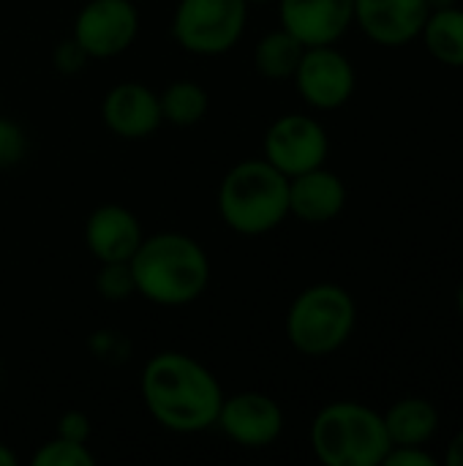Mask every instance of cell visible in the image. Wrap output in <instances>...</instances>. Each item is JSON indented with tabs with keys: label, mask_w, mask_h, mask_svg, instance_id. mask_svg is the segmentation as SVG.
I'll list each match as a JSON object with an SVG mask.
<instances>
[{
	"label": "cell",
	"mask_w": 463,
	"mask_h": 466,
	"mask_svg": "<svg viewBox=\"0 0 463 466\" xmlns=\"http://www.w3.org/2000/svg\"><path fill=\"white\" fill-rule=\"evenodd\" d=\"M150 418L172 434H202L216 426L224 390L216 374L186 352L153 355L139 377Z\"/></svg>",
	"instance_id": "6da1fadb"
},
{
	"label": "cell",
	"mask_w": 463,
	"mask_h": 466,
	"mask_svg": "<svg viewBox=\"0 0 463 466\" xmlns=\"http://www.w3.org/2000/svg\"><path fill=\"white\" fill-rule=\"evenodd\" d=\"M134 289L147 303L177 309L199 300L210 284V257L183 232H158L139 243L128 259Z\"/></svg>",
	"instance_id": "7a4b0ae2"
},
{
	"label": "cell",
	"mask_w": 463,
	"mask_h": 466,
	"mask_svg": "<svg viewBox=\"0 0 463 466\" xmlns=\"http://www.w3.org/2000/svg\"><path fill=\"white\" fill-rule=\"evenodd\" d=\"M218 216L243 238H262L289 216V177L267 158L237 161L218 186Z\"/></svg>",
	"instance_id": "3957f363"
},
{
	"label": "cell",
	"mask_w": 463,
	"mask_h": 466,
	"mask_svg": "<svg viewBox=\"0 0 463 466\" xmlns=\"http://www.w3.org/2000/svg\"><path fill=\"white\" fill-rule=\"evenodd\" d=\"M311 448L325 466H382L390 437L377 410L360 401H333L311 423Z\"/></svg>",
	"instance_id": "277c9868"
},
{
	"label": "cell",
	"mask_w": 463,
	"mask_h": 466,
	"mask_svg": "<svg viewBox=\"0 0 463 466\" xmlns=\"http://www.w3.org/2000/svg\"><path fill=\"white\" fill-rule=\"evenodd\" d=\"M357 306L341 284L306 287L287 311V339L306 358L338 352L355 333Z\"/></svg>",
	"instance_id": "5b68a950"
},
{
	"label": "cell",
	"mask_w": 463,
	"mask_h": 466,
	"mask_svg": "<svg viewBox=\"0 0 463 466\" xmlns=\"http://www.w3.org/2000/svg\"><path fill=\"white\" fill-rule=\"evenodd\" d=\"M248 25V0H180L172 38L191 55L218 57L237 46Z\"/></svg>",
	"instance_id": "8992f818"
},
{
	"label": "cell",
	"mask_w": 463,
	"mask_h": 466,
	"mask_svg": "<svg viewBox=\"0 0 463 466\" xmlns=\"http://www.w3.org/2000/svg\"><path fill=\"white\" fill-rule=\"evenodd\" d=\"M139 11L131 0H87L76 16L71 38L90 60H112L134 46Z\"/></svg>",
	"instance_id": "52a82bcc"
},
{
	"label": "cell",
	"mask_w": 463,
	"mask_h": 466,
	"mask_svg": "<svg viewBox=\"0 0 463 466\" xmlns=\"http://www.w3.org/2000/svg\"><path fill=\"white\" fill-rule=\"evenodd\" d=\"M327 153L330 139L325 126L303 112L281 115L265 131V158L287 177L325 167Z\"/></svg>",
	"instance_id": "ba28073f"
},
{
	"label": "cell",
	"mask_w": 463,
	"mask_h": 466,
	"mask_svg": "<svg viewBox=\"0 0 463 466\" xmlns=\"http://www.w3.org/2000/svg\"><path fill=\"white\" fill-rule=\"evenodd\" d=\"M300 98L322 112L344 106L357 87V74L352 60L336 49V44L306 46L297 71L292 76Z\"/></svg>",
	"instance_id": "9c48e42d"
},
{
	"label": "cell",
	"mask_w": 463,
	"mask_h": 466,
	"mask_svg": "<svg viewBox=\"0 0 463 466\" xmlns=\"http://www.w3.org/2000/svg\"><path fill=\"white\" fill-rule=\"evenodd\" d=\"M216 426L224 437L246 451L270 448L284 431V410L278 401L259 390H243L224 396Z\"/></svg>",
	"instance_id": "30bf717a"
},
{
	"label": "cell",
	"mask_w": 463,
	"mask_h": 466,
	"mask_svg": "<svg viewBox=\"0 0 463 466\" xmlns=\"http://www.w3.org/2000/svg\"><path fill=\"white\" fill-rule=\"evenodd\" d=\"M278 19L303 46H325L352 27L355 0H278Z\"/></svg>",
	"instance_id": "8fae6325"
},
{
	"label": "cell",
	"mask_w": 463,
	"mask_h": 466,
	"mask_svg": "<svg viewBox=\"0 0 463 466\" xmlns=\"http://www.w3.org/2000/svg\"><path fill=\"white\" fill-rule=\"evenodd\" d=\"M101 120L120 139H145L164 123L158 93L142 82H120L106 90L101 101Z\"/></svg>",
	"instance_id": "7c38bea8"
},
{
	"label": "cell",
	"mask_w": 463,
	"mask_h": 466,
	"mask_svg": "<svg viewBox=\"0 0 463 466\" xmlns=\"http://www.w3.org/2000/svg\"><path fill=\"white\" fill-rule=\"evenodd\" d=\"M142 240L145 232L139 218L120 202L98 205L85 221V246L93 254V259H98V265L128 262Z\"/></svg>",
	"instance_id": "4fadbf2b"
},
{
	"label": "cell",
	"mask_w": 463,
	"mask_h": 466,
	"mask_svg": "<svg viewBox=\"0 0 463 466\" xmlns=\"http://www.w3.org/2000/svg\"><path fill=\"white\" fill-rule=\"evenodd\" d=\"M426 0H355V22L382 46H404L423 33Z\"/></svg>",
	"instance_id": "5bb4252c"
},
{
	"label": "cell",
	"mask_w": 463,
	"mask_h": 466,
	"mask_svg": "<svg viewBox=\"0 0 463 466\" xmlns=\"http://www.w3.org/2000/svg\"><path fill=\"white\" fill-rule=\"evenodd\" d=\"M344 205L347 186L336 172L317 167L289 177V216L306 224H327L341 216Z\"/></svg>",
	"instance_id": "9a60e30c"
},
{
	"label": "cell",
	"mask_w": 463,
	"mask_h": 466,
	"mask_svg": "<svg viewBox=\"0 0 463 466\" xmlns=\"http://www.w3.org/2000/svg\"><path fill=\"white\" fill-rule=\"evenodd\" d=\"M385 431L393 445H426L439 429V412L426 399H401L385 415Z\"/></svg>",
	"instance_id": "2e32d148"
},
{
	"label": "cell",
	"mask_w": 463,
	"mask_h": 466,
	"mask_svg": "<svg viewBox=\"0 0 463 466\" xmlns=\"http://www.w3.org/2000/svg\"><path fill=\"white\" fill-rule=\"evenodd\" d=\"M306 46L284 27L265 33L254 46V68L262 79L287 82L295 76Z\"/></svg>",
	"instance_id": "e0dca14e"
},
{
	"label": "cell",
	"mask_w": 463,
	"mask_h": 466,
	"mask_svg": "<svg viewBox=\"0 0 463 466\" xmlns=\"http://www.w3.org/2000/svg\"><path fill=\"white\" fill-rule=\"evenodd\" d=\"M426 49L445 66L463 68V8H442L431 11L423 25Z\"/></svg>",
	"instance_id": "ac0fdd59"
},
{
	"label": "cell",
	"mask_w": 463,
	"mask_h": 466,
	"mask_svg": "<svg viewBox=\"0 0 463 466\" xmlns=\"http://www.w3.org/2000/svg\"><path fill=\"white\" fill-rule=\"evenodd\" d=\"M158 104H161L164 123L177 126V128H191V126H196V123H202L207 117L210 96L199 82L177 79V82H169L158 93Z\"/></svg>",
	"instance_id": "d6986e66"
},
{
	"label": "cell",
	"mask_w": 463,
	"mask_h": 466,
	"mask_svg": "<svg viewBox=\"0 0 463 466\" xmlns=\"http://www.w3.org/2000/svg\"><path fill=\"white\" fill-rule=\"evenodd\" d=\"M33 466H93L96 456L87 442H74L65 437H57L38 445V451L30 459Z\"/></svg>",
	"instance_id": "ffe728a7"
},
{
	"label": "cell",
	"mask_w": 463,
	"mask_h": 466,
	"mask_svg": "<svg viewBox=\"0 0 463 466\" xmlns=\"http://www.w3.org/2000/svg\"><path fill=\"white\" fill-rule=\"evenodd\" d=\"M96 289L106 303H123L136 295L128 262H104L96 276Z\"/></svg>",
	"instance_id": "44dd1931"
},
{
	"label": "cell",
	"mask_w": 463,
	"mask_h": 466,
	"mask_svg": "<svg viewBox=\"0 0 463 466\" xmlns=\"http://www.w3.org/2000/svg\"><path fill=\"white\" fill-rule=\"evenodd\" d=\"M27 156V134L19 123L0 115V169H14Z\"/></svg>",
	"instance_id": "7402d4cb"
},
{
	"label": "cell",
	"mask_w": 463,
	"mask_h": 466,
	"mask_svg": "<svg viewBox=\"0 0 463 466\" xmlns=\"http://www.w3.org/2000/svg\"><path fill=\"white\" fill-rule=\"evenodd\" d=\"M87 55H85V49L74 41V38H63L57 46H55V52H52V63H55V68H57V74H63V76H74V74H79L85 66H87Z\"/></svg>",
	"instance_id": "603a6c76"
},
{
	"label": "cell",
	"mask_w": 463,
	"mask_h": 466,
	"mask_svg": "<svg viewBox=\"0 0 463 466\" xmlns=\"http://www.w3.org/2000/svg\"><path fill=\"white\" fill-rule=\"evenodd\" d=\"M382 466H437V459L423 445H393Z\"/></svg>",
	"instance_id": "cb8c5ba5"
},
{
	"label": "cell",
	"mask_w": 463,
	"mask_h": 466,
	"mask_svg": "<svg viewBox=\"0 0 463 466\" xmlns=\"http://www.w3.org/2000/svg\"><path fill=\"white\" fill-rule=\"evenodd\" d=\"M57 437H65V440H74V442H90V434H93V426H90V418L79 410H68L60 415L57 420Z\"/></svg>",
	"instance_id": "d4e9b609"
},
{
	"label": "cell",
	"mask_w": 463,
	"mask_h": 466,
	"mask_svg": "<svg viewBox=\"0 0 463 466\" xmlns=\"http://www.w3.org/2000/svg\"><path fill=\"white\" fill-rule=\"evenodd\" d=\"M445 464L448 466H463V431H458L453 437V442L448 445V453H445Z\"/></svg>",
	"instance_id": "484cf974"
},
{
	"label": "cell",
	"mask_w": 463,
	"mask_h": 466,
	"mask_svg": "<svg viewBox=\"0 0 463 466\" xmlns=\"http://www.w3.org/2000/svg\"><path fill=\"white\" fill-rule=\"evenodd\" d=\"M16 464H19L16 453H14L5 442H0V466H16Z\"/></svg>",
	"instance_id": "4316f807"
},
{
	"label": "cell",
	"mask_w": 463,
	"mask_h": 466,
	"mask_svg": "<svg viewBox=\"0 0 463 466\" xmlns=\"http://www.w3.org/2000/svg\"><path fill=\"white\" fill-rule=\"evenodd\" d=\"M428 11H442V8H453L458 5V0H426Z\"/></svg>",
	"instance_id": "83f0119b"
},
{
	"label": "cell",
	"mask_w": 463,
	"mask_h": 466,
	"mask_svg": "<svg viewBox=\"0 0 463 466\" xmlns=\"http://www.w3.org/2000/svg\"><path fill=\"white\" fill-rule=\"evenodd\" d=\"M458 311H461V317H463V284H461V289H458Z\"/></svg>",
	"instance_id": "f1b7e54d"
},
{
	"label": "cell",
	"mask_w": 463,
	"mask_h": 466,
	"mask_svg": "<svg viewBox=\"0 0 463 466\" xmlns=\"http://www.w3.org/2000/svg\"><path fill=\"white\" fill-rule=\"evenodd\" d=\"M251 3H270V0H248V5H251Z\"/></svg>",
	"instance_id": "f546056e"
},
{
	"label": "cell",
	"mask_w": 463,
	"mask_h": 466,
	"mask_svg": "<svg viewBox=\"0 0 463 466\" xmlns=\"http://www.w3.org/2000/svg\"><path fill=\"white\" fill-rule=\"evenodd\" d=\"M0 106H3V101H0Z\"/></svg>",
	"instance_id": "4dcf8cb0"
}]
</instances>
